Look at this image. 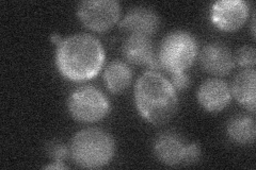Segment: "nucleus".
I'll use <instances>...</instances> for the list:
<instances>
[{
  "instance_id": "39448f33",
  "label": "nucleus",
  "mask_w": 256,
  "mask_h": 170,
  "mask_svg": "<svg viewBox=\"0 0 256 170\" xmlns=\"http://www.w3.org/2000/svg\"><path fill=\"white\" fill-rule=\"evenodd\" d=\"M68 105L70 115L82 123L100 121L110 110V103L106 95L92 85L76 88L70 94Z\"/></svg>"
},
{
  "instance_id": "423d86ee",
  "label": "nucleus",
  "mask_w": 256,
  "mask_h": 170,
  "mask_svg": "<svg viewBox=\"0 0 256 170\" xmlns=\"http://www.w3.org/2000/svg\"><path fill=\"white\" fill-rule=\"evenodd\" d=\"M79 19L94 31H105L118 20L121 5L116 0H84L77 9Z\"/></svg>"
},
{
  "instance_id": "6e6552de",
  "label": "nucleus",
  "mask_w": 256,
  "mask_h": 170,
  "mask_svg": "<svg viewBox=\"0 0 256 170\" xmlns=\"http://www.w3.org/2000/svg\"><path fill=\"white\" fill-rule=\"evenodd\" d=\"M125 60L134 65H146L150 70L162 68L158 55L155 53L153 44L148 36L140 34H130L122 46Z\"/></svg>"
},
{
  "instance_id": "4468645a",
  "label": "nucleus",
  "mask_w": 256,
  "mask_h": 170,
  "mask_svg": "<svg viewBox=\"0 0 256 170\" xmlns=\"http://www.w3.org/2000/svg\"><path fill=\"white\" fill-rule=\"evenodd\" d=\"M132 79V68L125 62L120 60L110 62L104 71L105 84L108 90L114 94L124 92L130 85Z\"/></svg>"
},
{
  "instance_id": "ddd939ff",
  "label": "nucleus",
  "mask_w": 256,
  "mask_h": 170,
  "mask_svg": "<svg viewBox=\"0 0 256 170\" xmlns=\"http://www.w3.org/2000/svg\"><path fill=\"white\" fill-rule=\"evenodd\" d=\"M256 71L254 68H244L234 78L232 83L230 93L242 107L255 112L256 102Z\"/></svg>"
},
{
  "instance_id": "9b49d317",
  "label": "nucleus",
  "mask_w": 256,
  "mask_h": 170,
  "mask_svg": "<svg viewBox=\"0 0 256 170\" xmlns=\"http://www.w3.org/2000/svg\"><path fill=\"white\" fill-rule=\"evenodd\" d=\"M232 99L228 84L220 78L206 80L198 91V100L208 112L217 113L226 109Z\"/></svg>"
},
{
  "instance_id": "f3484780",
  "label": "nucleus",
  "mask_w": 256,
  "mask_h": 170,
  "mask_svg": "<svg viewBox=\"0 0 256 170\" xmlns=\"http://www.w3.org/2000/svg\"><path fill=\"white\" fill-rule=\"evenodd\" d=\"M46 152L48 157L54 162H63L70 155L68 146L59 141L52 142L50 145H48Z\"/></svg>"
},
{
  "instance_id": "f8f14e48",
  "label": "nucleus",
  "mask_w": 256,
  "mask_h": 170,
  "mask_svg": "<svg viewBox=\"0 0 256 170\" xmlns=\"http://www.w3.org/2000/svg\"><path fill=\"white\" fill-rule=\"evenodd\" d=\"M160 19L158 14L148 6H134L120 21V27L130 34L150 36L158 30Z\"/></svg>"
},
{
  "instance_id": "7ed1b4c3",
  "label": "nucleus",
  "mask_w": 256,
  "mask_h": 170,
  "mask_svg": "<svg viewBox=\"0 0 256 170\" xmlns=\"http://www.w3.org/2000/svg\"><path fill=\"white\" fill-rule=\"evenodd\" d=\"M70 152L76 165L89 169L102 168L114 158L116 144L106 131L88 128L74 135Z\"/></svg>"
},
{
  "instance_id": "f257e3e1",
  "label": "nucleus",
  "mask_w": 256,
  "mask_h": 170,
  "mask_svg": "<svg viewBox=\"0 0 256 170\" xmlns=\"http://www.w3.org/2000/svg\"><path fill=\"white\" fill-rule=\"evenodd\" d=\"M104 62L102 45L89 33L70 35L57 45L56 65L63 77L72 81H86L98 76Z\"/></svg>"
},
{
  "instance_id": "a211bd4d",
  "label": "nucleus",
  "mask_w": 256,
  "mask_h": 170,
  "mask_svg": "<svg viewBox=\"0 0 256 170\" xmlns=\"http://www.w3.org/2000/svg\"><path fill=\"white\" fill-rule=\"evenodd\" d=\"M171 83L174 86L176 91H182L185 90L190 85V78L186 74V71H180V72H174L171 74Z\"/></svg>"
},
{
  "instance_id": "20e7f679",
  "label": "nucleus",
  "mask_w": 256,
  "mask_h": 170,
  "mask_svg": "<svg viewBox=\"0 0 256 170\" xmlns=\"http://www.w3.org/2000/svg\"><path fill=\"white\" fill-rule=\"evenodd\" d=\"M196 54V39L185 30H175L168 33L157 53L162 68L170 74L186 71L194 62Z\"/></svg>"
},
{
  "instance_id": "aec40b11",
  "label": "nucleus",
  "mask_w": 256,
  "mask_h": 170,
  "mask_svg": "<svg viewBox=\"0 0 256 170\" xmlns=\"http://www.w3.org/2000/svg\"><path fill=\"white\" fill-rule=\"evenodd\" d=\"M66 166L63 164V162H52V164L45 166V169H66Z\"/></svg>"
},
{
  "instance_id": "9d476101",
  "label": "nucleus",
  "mask_w": 256,
  "mask_h": 170,
  "mask_svg": "<svg viewBox=\"0 0 256 170\" xmlns=\"http://www.w3.org/2000/svg\"><path fill=\"white\" fill-rule=\"evenodd\" d=\"M200 63L204 70L214 76L228 75L235 66L234 54L222 43L207 44L200 53Z\"/></svg>"
},
{
  "instance_id": "1a4fd4ad",
  "label": "nucleus",
  "mask_w": 256,
  "mask_h": 170,
  "mask_svg": "<svg viewBox=\"0 0 256 170\" xmlns=\"http://www.w3.org/2000/svg\"><path fill=\"white\" fill-rule=\"evenodd\" d=\"M188 145L175 132H164L154 143V153L162 163L168 166L186 165Z\"/></svg>"
},
{
  "instance_id": "412c9836",
  "label": "nucleus",
  "mask_w": 256,
  "mask_h": 170,
  "mask_svg": "<svg viewBox=\"0 0 256 170\" xmlns=\"http://www.w3.org/2000/svg\"><path fill=\"white\" fill-rule=\"evenodd\" d=\"M50 39L52 40V42L56 44V45H58L61 40H62V38L60 37V35H58V34H52V36H50Z\"/></svg>"
},
{
  "instance_id": "f03ea898",
  "label": "nucleus",
  "mask_w": 256,
  "mask_h": 170,
  "mask_svg": "<svg viewBox=\"0 0 256 170\" xmlns=\"http://www.w3.org/2000/svg\"><path fill=\"white\" fill-rule=\"evenodd\" d=\"M134 102L142 117L154 125L168 123L178 108L171 81L155 70H146L137 80Z\"/></svg>"
},
{
  "instance_id": "2eb2a0df",
  "label": "nucleus",
  "mask_w": 256,
  "mask_h": 170,
  "mask_svg": "<svg viewBox=\"0 0 256 170\" xmlns=\"http://www.w3.org/2000/svg\"><path fill=\"white\" fill-rule=\"evenodd\" d=\"M228 136L238 145L253 144L256 136V125L252 116L240 114L232 117L226 125Z\"/></svg>"
},
{
  "instance_id": "6ab92c4d",
  "label": "nucleus",
  "mask_w": 256,
  "mask_h": 170,
  "mask_svg": "<svg viewBox=\"0 0 256 170\" xmlns=\"http://www.w3.org/2000/svg\"><path fill=\"white\" fill-rule=\"evenodd\" d=\"M201 157V148L196 143H191L188 145L187 156H186V165L194 164L198 161Z\"/></svg>"
},
{
  "instance_id": "dca6fc26",
  "label": "nucleus",
  "mask_w": 256,
  "mask_h": 170,
  "mask_svg": "<svg viewBox=\"0 0 256 170\" xmlns=\"http://www.w3.org/2000/svg\"><path fill=\"white\" fill-rule=\"evenodd\" d=\"M235 64L244 68H254L256 63V51L252 46H244L234 55Z\"/></svg>"
},
{
  "instance_id": "0eeeda50",
  "label": "nucleus",
  "mask_w": 256,
  "mask_h": 170,
  "mask_svg": "<svg viewBox=\"0 0 256 170\" xmlns=\"http://www.w3.org/2000/svg\"><path fill=\"white\" fill-rule=\"evenodd\" d=\"M249 4L244 0H219L210 9L212 21L224 31H234L246 22Z\"/></svg>"
}]
</instances>
